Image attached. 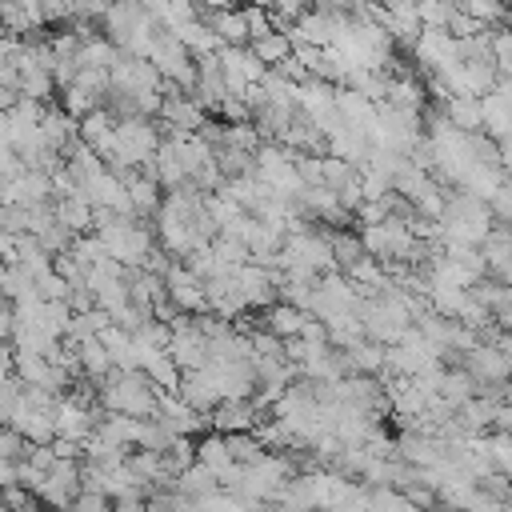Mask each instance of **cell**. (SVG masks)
I'll list each match as a JSON object with an SVG mask.
<instances>
[{"mask_svg":"<svg viewBox=\"0 0 512 512\" xmlns=\"http://www.w3.org/2000/svg\"><path fill=\"white\" fill-rule=\"evenodd\" d=\"M48 208H52L56 224H64L72 236H84V232H92V204H88L80 192H64V196H52V200H48Z\"/></svg>","mask_w":512,"mask_h":512,"instance_id":"obj_5","label":"cell"},{"mask_svg":"<svg viewBox=\"0 0 512 512\" xmlns=\"http://www.w3.org/2000/svg\"><path fill=\"white\" fill-rule=\"evenodd\" d=\"M160 280H164V296H168V304H172L176 312H188V316L208 312L200 276H192V272H188L180 260H176V264H168V272H164Z\"/></svg>","mask_w":512,"mask_h":512,"instance_id":"obj_3","label":"cell"},{"mask_svg":"<svg viewBox=\"0 0 512 512\" xmlns=\"http://www.w3.org/2000/svg\"><path fill=\"white\" fill-rule=\"evenodd\" d=\"M92 236L100 240L104 256H112L124 268H140L144 256L156 248V236H152V228L144 220H112V224L96 228Z\"/></svg>","mask_w":512,"mask_h":512,"instance_id":"obj_2","label":"cell"},{"mask_svg":"<svg viewBox=\"0 0 512 512\" xmlns=\"http://www.w3.org/2000/svg\"><path fill=\"white\" fill-rule=\"evenodd\" d=\"M72 348H76V368H80L84 380H104L112 372V356L96 336H88V340H80Z\"/></svg>","mask_w":512,"mask_h":512,"instance_id":"obj_9","label":"cell"},{"mask_svg":"<svg viewBox=\"0 0 512 512\" xmlns=\"http://www.w3.org/2000/svg\"><path fill=\"white\" fill-rule=\"evenodd\" d=\"M304 316H308V312H300V308H292V304H284V300H272L268 308H260V328L272 332L276 340H288V336L300 332Z\"/></svg>","mask_w":512,"mask_h":512,"instance_id":"obj_7","label":"cell"},{"mask_svg":"<svg viewBox=\"0 0 512 512\" xmlns=\"http://www.w3.org/2000/svg\"><path fill=\"white\" fill-rule=\"evenodd\" d=\"M112 512H144V496H116Z\"/></svg>","mask_w":512,"mask_h":512,"instance_id":"obj_18","label":"cell"},{"mask_svg":"<svg viewBox=\"0 0 512 512\" xmlns=\"http://www.w3.org/2000/svg\"><path fill=\"white\" fill-rule=\"evenodd\" d=\"M96 384V408L100 412H124V416H152L156 412V388L132 368V372H120L112 368L104 380H92Z\"/></svg>","mask_w":512,"mask_h":512,"instance_id":"obj_1","label":"cell"},{"mask_svg":"<svg viewBox=\"0 0 512 512\" xmlns=\"http://www.w3.org/2000/svg\"><path fill=\"white\" fill-rule=\"evenodd\" d=\"M24 448H28V440H24L16 428L0 424V460H20V456H24Z\"/></svg>","mask_w":512,"mask_h":512,"instance_id":"obj_16","label":"cell"},{"mask_svg":"<svg viewBox=\"0 0 512 512\" xmlns=\"http://www.w3.org/2000/svg\"><path fill=\"white\" fill-rule=\"evenodd\" d=\"M28 500H36V496H32L28 488H20V484H4V488H0V504H4L8 512H12V508H24Z\"/></svg>","mask_w":512,"mask_h":512,"instance_id":"obj_17","label":"cell"},{"mask_svg":"<svg viewBox=\"0 0 512 512\" xmlns=\"http://www.w3.org/2000/svg\"><path fill=\"white\" fill-rule=\"evenodd\" d=\"M208 416V428L212 432H252L256 428V420H264V412L252 404V400H220L216 408H208L204 412Z\"/></svg>","mask_w":512,"mask_h":512,"instance_id":"obj_4","label":"cell"},{"mask_svg":"<svg viewBox=\"0 0 512 512\" xmlns=\"http://www.w3.org/2000/svg\"><path fill=\"white\" fill-rule=\"evenodd\" d=\"M68 512H112V500L104 492H76Z\"/></svg>","mask_w":512,"mask_h":512,"instance_id":"obj_15","label":"cell"},{"mask_svg":"<svg viewBox=\"0 0 512 512\" xmlns=\"http://www.w3.org/2000/svg\"><path fill=\"white\" fill-rule=\"evenodd\" d=\"M248 52L264 64V68H276L288 52H292V40H288V28L280 32V28H272V32H264V36H256V40H248Z\"/></svg>","mask_w":512,"mask_h":512,"instance_id":"obj_10","label":"cell"},{"mask_svg":"<svg viewBox=\"0 0 512 512\" xmlns=\"http://www.w3.org/2000/svg\"><path fill=\"white\" fill-rule=\"evenodd\" d=\"M224 444H228V456L236 464H256L264 456V444L252 432H224Z\"/></svg>","mask_w":512,"mask_h":512,"instance_id":"obj_14","label":"cell"},{"mask_svg":"<svg viewBox=\"0 0 512 512\" xmlns=\"http://www.w3.org/2000/svg\"><path fill=\"white\" fill-rule=\"evenodd\" d=\"M440 112H444V120H448L456 132H484L480 100H476V96H444V100H440Z\"/></svg>","mask_w":512,"mask_h":512,"instance_id":"obj_8","label":"cell"},{"mask_svg":"<svg viewBox=\"0 0 512 512\" xmlns=\"http://www.w3.org/2000/svg\"><path fill=\"white\" fill-rule=\"evenodd\" d=\"M208 28L220 36V44H248V28H244L240 8H216Z\"/></svg>","mask_w":512,"mask_h":512,"instance_id":"obj_13","label":"cell"},{"mask_svg":"<svg viewBox=\"0 0 512 512\" xmlns=\"http://www.w3.org/2000/svg\"><path fill=\"white\" fill-rule=\"evenodd\" d=\"M196 460H200V464H204L212 476H216V472H224L228 464H236V460L228 456V444H224V436H220V432H212V428H208V432L196 440Z\"/></svg>","mask_w":512,"mask_h":512,"instance_id":"obj_12","label":"cell"},{"mask_svg":"<svg viewBox=\"0 0 512 512\" xmlns=\"http://www.w3.org/2000/svg\"><path fill=\"white\" fill-rule=\"evenodd\" d=\"M124 192H128V204H132V216L136 220H152L156 208H160V196H164L160 184L152 176H144V172H132L124 180Z\"/></svg>","mask_w":512,"mask_h":512,"instance_id":"obj_6","label":"cell"},{"mask_svg":"<svg viewBox=\"0 0 512 512\" xmlns=\"http://www.w3.org/2000/svg\"><path fill=\"white\" fill-rule=\"evenodd\" d=\"M212 488H216V476H212L200 460H192L188 468H180L176 480H172V492H180V496H188V500H196V496H204V492H212Z\"/></svg>","mask_w":512,"mask_h":512,"instance_id":"obj_11","label":"cell"}]
</instances>
